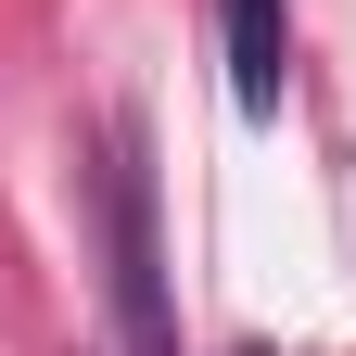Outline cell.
I'll use <instances>...</instances> for the list:
<instances>
[{"label": "cell", "mask_w": 356, "mask_h": 356, "mask_svg": "<svg viewBox=\"0 0 356 356\" xmlns=\"http://www.w3.org/2000/svg\"><path fill=\"white\" fill-rule=\"evenodd\" d=\"M242 356H267V343H242Z\"/></svg>", "instance_id": "3"}, {"label": "cell", "mask_w": 356, "mask_h": 356, "mask_svg": "<svg viewBox=\"0 0 356 356\" xmlns=\"http://www.w3.org/2000/svg\"><path fill=\"white\" fill-rule=\"evenodd\" d=\"M280 76H293L280 0H229V102H242V115H280Z\"/></svg>", "instance_id": "2"}, {"label": "cell", "mask_w": 356, "mask_h": 356, "mask_svg": "<svg viewBox=\"0 0 356 356\" xmlns=\"http://www.w3.org/2000/svg\"><path fill=\"white\" fill-rule=\"evenodd\" d=\"M102 216H115V293H127L140 356H178L165 343V293H153V178H140V140H127V127H115V191H102Z\"/></svg>", "instance_id": "1"}]
</instances>
